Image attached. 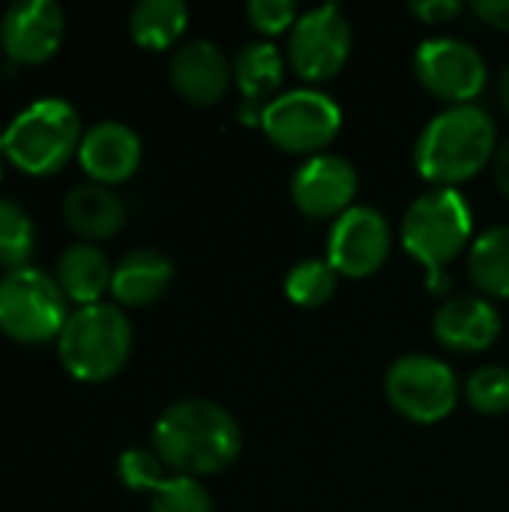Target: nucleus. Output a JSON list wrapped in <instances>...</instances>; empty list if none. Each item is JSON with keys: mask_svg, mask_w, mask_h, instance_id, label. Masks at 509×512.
<instances>
[{"mask_svg": "<svg viewBox=\"0 0 509 512\" xmlns=\"http://www.w3.org/2000/svg\"><path fill=\"white\" fill-rule=\"evenodd\" d=\"M150 512H213V498L195 477L174 474L153 492Z\"/></svg>", "mask_w": 509, "mask_h": 512, "instance_id": "25", "label": "nucleus"}, {"mask_svg": "<svg viewBox=\"0 0 509 512\" xmlns=\"http://www.w3.org/2000/svg\"><path fill=\"white\" fill-rule=\"evenodd\" d=\"M414 72L420 84L456 105H468L486 84L483 54L456 36H432L414 54Z\"/></svg>", "mask_w": 509, "mask_h": 512, "instance_id": "10", "label": "nucleus"}, {"mask_svg": "<svg viewBox=\"0 0 509 512\" xmlns=\"http://www.w3.org/2000/svg\"><path fill=\"white\" fill-rule=\"evenodd\" d=\"M468 270L483 294L509 297V225H495L474 240Z\"/></svg>", "mask_w": 509, "mask_h": 512, "instance_id": "22", "label": "nucleus"}, {"mask_svg": "<svg viewBox=\"0 0 509 512\" xmlns=\"http://www.w3.org/2000/svg\"><path fill=\"white\" fill-rule=\"evenodd\" d=\"M291 66L306 81H330L351 54V24L336 3L306 9L291 27Z\"/></svg>", "mask_w": 509, "mask_h": 512, "instance_id": "9", "label": "nucleus"}, {"mask_svg": "<svg viewBox=\"0 0 509 512\" xmlns=\"http://www.w3.org/2000/svg\"><path fill=\"white\" fill-rule=\"evenodd\" d=\"M234 66L222 54V48L210 39H189L183 42L168 66L174 90L192 105H213L228 93L234 78Z\"/></svg>", "mask_w": 509, "mask_h": 512, "instance_id": "14", "label": "nucleus"}, {"mask_svg": "<svg viewBox=\"0 0 509 512\" xmlns=\"http://www.w3.org/2000/svg\"><path fill=\"white\" fill-rule=\"evenodd\" d=\"M474 12L498 30H509V0H474Z\"/></svg>", "mask_w": 509, "mask_h": 512, "instance_id": "30", "label": "nucleus"}, {"mask_svg": "<svg viewBox=\"0 0 509 512\" xmlns=\"http://www.w3.org/2000/svg\"><path fill=\"white\" fill-rule=\"evenodd\" d=\"M189 24V6L183 0H141L129 12V33L141 48H171Z\"/></svg>", "mask_w": 509, "mask_h": 512, "instance_id": "20", "label": "nucleus"}, {"mask_svg": "<svg viewBox=\"0 0 509 512\" xmlns=\"http://www.w3.org/2000/svg\"><path fill=\"white\" fill-rule=\"evenodd\" d=\"M336 276L330 261L306 258L285 276V294L297 306H321L336 294Z\"/></svg>", "mask_w": 509, "mask_h": 512, "instance_id": "24", "label": "nucleus"}, {"mask_svg": "<svg viewBox=\"0 0 509 512\" xmlns=\"http://www.w3.org/2000/svg\"><path fill=\"white\" fill-rule=\"evenodd\" d=\"M63 219L75 234H81L87 240H105L123 228L126 204L120 201L117 192H111V186L81 183L66 192Z\"/></svg>", "mask_w": 509, "mask_h": 512, "instance_id": "18", "label": "nucleus"}, {"mask_svg": "<svg viewBox=\"0 0 509 512\" xmlns=\"http://www.w3.org/2000/svg\"><path fill=\"white\" fill-rule=\"evenodd\" d=\"M78 162L93 183L111 186L129 180L141 165V138L120 120L93 123L78 147Z\"/></svg>", "mask_w": 509, "mask_h": 512, "instance_id": "15", "label": "nucleus"}, {"mask_svg": "<svg viewBox=\"0 0 509 512\" xmlns=\"http://www.w3.org/2000/svg\"><path fill=\"white\" fill-rule=\"evenodd\" d=\"M465 396L471 408L480 414H507L509 411V369L507 366H483L477 369L468 384Z\"/></svg>", "mask_w": 509, "mask_h": 512, "instance_id": "26", "label": "nucleus"}, {"mask_svg": "<svg viewBox=\"0 0 509 512\" xmlns=\"http://www.w3.org/2000/svg\"><path fill=\"white\" fill-rule=\"evenodd\" d=\"M474 219L468 201L447 186L423 192L405 213L402 243L426 267L444 270L471 240Z\"/></svg>", "mask_w": 509, "mask_h": 512, "instance_id": "5", "label": "nucleus"}, {"mask_svg": "<svg viewBox=\"0 0 509 512\" xmlns=\"http://www.w3.org/2000/svg\"><path fill=\"white\" fill-rule=\"evenodd\" d=\"M390 405L414 423H438L459 402L456 372L429 354L399 357L384 378Z\"/></svg>", "mask_w": 509, "mask_h": 512, "instance_id": "8", "label": "nucleus"}, {"mask_svg": "<svg viewBox=\"0 0 509 512\" xmlns=\"http://www.w3.org/2000/svg\"><path fill=\"white\" fill-rule=\"evenodd\" d=\"M432 327L444 348L459 354H477L501 336V315L486 297L459 294L435 312Z\"/></svg>", "mask_w": 509, "mask_h": 512, "instance_id": "16", "label": "nucleus"}, {"mask_svg": "<svg viewBox=\"0 0 509 512\" xmlns=\"http://www.w3.org/2000/svg\"><path fill=\"white\" fill-rule=\"evenodd\" d=\"M54 279L69 300H75L81 306H93V303H102L105 291H111L114 270H111L105 252L96 249L93 243H72L60 255Z\"/></svg>", "mask_w": 509, "mask_h": 512, "instance_id": "19", "label": "nucleus"}, {"mask_svg": "<svg viewBox=\"0 0 509 512\" xmlns=\"http://www.w3.org/2000/svg\"><path fill=\"white\" fill-rule=\"evenodd\" d=\"M0 180H3V165H0Z\"/></svg>", "mask_w": 509, "mask_h": 512, "instance_id": "33", "label": "nucleus"}, {"mask_svg": "<svg viewBox=\"0 0 509 512\" xmlns=\"http://www.w3.org/2000/svg\"><path fill=\"white\" fill-rule=\"evenodd\" d=\"M357 195V171L345 156L318 153L291 180V198L306 216H342Z\"/></svg>", "mask_w": 509, "mask_h": 512, "instance_id": "13", "label": "nucleus"}, {"mask_svg": "<svg viewBox=\"0 0 509 512\" xmlns=\"http://www.w3.org/2000/svg\"><path fill=\"white\" fill-rule=\"evenodd\" d=\"M81 117L78 111L57 96L27 105L0 135L3 156L24 174L48 177L60 171L72 153L81 147Z\"/></svg>", "mask_w": 509, "mask_h": 512, "instance_id": "3", "label": "nucleus"}, {"mask_svg": "<svg viewBox=\"0 0 509 512\" xmlns=\"http://www.w3.org/2000/svg\"><path fill=\"white\" fill-rule=\"evenodd\" d=\"M495 150L498 129L489 111L474 102L450 105L423 126L414 144V165L426 180L453 189V183L474 177Z\"/></svg>", "mask_w": 509, "mask_h": 512, "instance_id": "2", "label": "nucleus"}, {"mask_svg": "<svg viewBox=\"0 0 509 512\" xmlns=\"http://www.w3.org/2000/svg\"><path fill=\"white\" fill-rule=\"evenodd\" d=\"M495 177H498V186L504 189V195L509 198V138L498 144L495 150Z\"/></svg>", "mask_w": 509, "mask_h": 512, "instance_id": "31", "label": "nucleus"}, {"mask_svg": "<svg viewBox=\"0 0 509 512\" xmlns=\"http://www.w3.org/2000/svg\"><path fill=\"white\" fill-rule=\"evenodd\" d=\"M66 15L54 0H18L6 6L0 21V45L9 60L33 66L45 63L63 42Z\"/></svg>", "mask_w": 509, "mask_h": 512, "instance_id": "12", "label": "nucleus"}, {"mask_svg": "<svg viewBox=\"0 0 509 512\" xmlns=\"http://www.w3.org/2000/svg\"><path fill=\"white\" fill-rule=\"evenodd\" d=\"M252 24L261 30V33H282L288 27L297 24V6L291 0H252L246 6Z\"/></svg>", "mask_w": 509, "mask_h": 512, "instance_id": "28", "label": "nucleus"}, {"mask_svg": "<svg viewBox=\"0 0 509 512\" xmlns=\"http://www.w3.org/2000/svg\"><path fill=\"white\" fill-rule=\"evenodd\" d=\"M498 96H501V105L507 108L509 114V66H504V72L498 78Z\"/></svg>", "mask_w": 509, "mask_h": 512, "instance_id": "32", "label": "nucleus"}, {"mask_svg": "<svg viewBox=\"0 0 509 512\" xmlns=\"http://www.w3.org/2000/svg\"><path fill=\"white\" fill-rule=\"evenodd\" d=\"M261 129L279 150L318 156L342 129V108L321 90H288L264 105Z\"/></svg>", "mask_w": 509, "mask_h": 512, "instance_id": "7", "label": "nucleus"}, {"mask_svg": "<svg viewBox=\"0 0 509 512\" xmlns=\"http://www.w3.org/2000/svg\"><path fill=\"white\" fill-rule=\"evenodd\" d=\"M243 447L237 420L210 399H180L153 426V453L180 477L225 471Z\"/></svg>", "mask_w": 509, "mask_h": 512, "instance_id": "1", "label": "nucleus"}, {"mask_svg": "<svg viewBox=\"0 0 509 512\" xmlns=\"http://www.w3.org/2000/svg\"><path fill=\"white\" fill-rule=\"evenodd\" d=\"M231 72H234V81H237L243 99L261 105L264 96L279 90V84L285 78V60H282L276 45H270V42H249L234 57V69Z\"/></svg>", "mask_w": 509, "mask_h": 512, "instance_id": "21", "label": "nucleus"}, {"mask_svg": "<svg viewBox=\"0 0 509 512\" xmlns=\"http://www.w3.org/2000/svg\"><path fill=\"white\" fill-rule=\"evenodd\" d=\"M171 279L174 264L168 255L156 249H132L114 267L111 294L123 306H150L171 288Z\"/></svg>", "mask_w": 509, "mask_h": 512, "instance_id": "17", "label": "nucleus"}, {"mask_svg": "<svg viewBox=\"0 0 509 512\" xmlns=\"http://www.w3.org/2000/svg\"><path fill=\"white\" fill-rule=\"evenodd\" d=\"M66 294L39 267H21L0 279V330L15 342H48L69 321Z\"/></svg>", "mask_w": 509, "mask_h": 512, "instance_id": "6", "label": "nucleus"}, {"mask_svg": "<svg viewBox=\"0 0 509 512\" xmlns=\"http://www.w3.org/2000/svg\"><path fill=\"white\" fill-rule=\"evenodd\" d=\"M117 474L123 480L126 489L132 492H156L168 477H165V465L156 453L150 450H126L117 462Z\"/></svg>", "mask_w": 509, "mask_h": 512, "instance_id": "27", "label": "nucleus"}, {"mask_svg": "<svg viewBox=\"0 0 509 512\" xmlns=\"http://www.w3.org/2000/svg\"><path fill=\"white\" fill-rule=\"evenodd\" d=\"M411 12L429 24H441V21H450L462 12V3L459 0H414L411 3Z\"/></svg>", "mask_w": 509, "mask_h": 512, "instance_id": "29", "label": "nucleus"}, {"mask_svg": "<svg viewBox=\"0 0 509 512\" xmlns=\"http://www.w3.org/2000/svg\"><path fill=\"white\" fill-rule=\"evenodd\" d=\"M57 351L72 378L87 384L105 381L129 360L132 324L111 303L78 306L57 336Z\"/></svg>", "mask_w": 509, "mask_h": 512, "instance_id": "4", "label": "nucleus"}, {"mask_svg": "<svg viewBox=\"0 0 509 512\" xmlns=\"http://www.w3.org/2000/svg\"><path fill=\"white\" fill-rule=\"evenodd\" d=\"M390 243H393V234H390L387 216L378 207L357 204V207H348L333 222L327 261L336 273L363 279L381 270V264L390 255Z\"/></svg>", "mask_w": 509, "mask_h": 512, "instance_id": "11", "label": "nucleus"}, {"mask_svg": "<svg viewBox=\"0 0 509 512\" xmlns=\"http://www.w3.org/2000/svg\"><path fill=\"white\" fill-rule=\"evenodd\" d=\"M33 255V222L15 201L0 198V267L6 273L27 267Z\"/></svg>", "mask_w": 509, "mask_h": 512, "instance_id": "23", "label": "nucleus"}]
</instances>
